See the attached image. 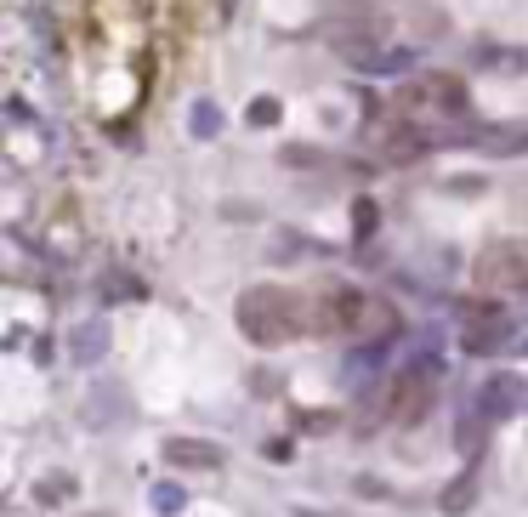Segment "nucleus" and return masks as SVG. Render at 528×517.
Here are the masks:
<instances>
[{"mask_svg": "<svg viewBox=\"0 0 528 517\" xmlns=\"http://www.w3.org/2000/svg\"><path fill=\"white\" fill-rule=\"evenodd\" d=\"M375 222H381V205H375V199H358V205H352V233H358V239H370Z\"/></svg>", "mask_w": 528, "mask_h": 517, "instance_id": "nucleus-12", "label": "nucleus"}, {"mask_svg": "<svg viewBox=\"0 0 528 517\" xmlns=\"http://www.w3.org/2000/svg\"><path fill=\"white\" fill-rule=\"evenodd\" d=\"M69 347H74V358H80V364H97V358H103V347H108V330H103V324H80Z\"/></svg>", "mask_w": 528, "mask_h": 517, "instance_id": "nucleus-9", "label": "nucleus"}, {"mask_svg": "<svg viewBox=\"0 0 528 517\" xmlns=\"http://www.w3.org/2000/svg\"><path fill=\"white\" fill-rule=\"evenodd\" d=\"M182 500H188V495H182L176 483H159V489H154V506H159V512H182Z\"/></svg>", "mask_w": 528, "mask_h": 517, "instance_id": "nucleus-14", "label": "nucleus"}, {"mask_svg": "<svg viewBox=\"0 0 528 517\" xmlns=\"http://www.w3.org/2000/svg\"><path fill=\"white\" fill-rule=\"evenodd\" d=\"M267 461H290V438H273V444H262Z\"/></svg>", "mask_w": 528, "mask_h": 517, "instance_id": "nucleus-16", "label": "nucleus"}, {"mask_svg": "<svg viewBox=\"0 0 528 517\" xmlns=\"http://www.w3.org/2000/svg\"><path fill=\"white\" fill-rule=\"evenodd\" d=\"M233 319H239L245 341H256V347H284V341H296L313 324V313H307V302L290 285H250L239 296V307H233Z\"/></svg>", "mask_w": 528, "mask_h": 517, "instance_id": "nucleus-1", "label": "nucleus"}, {"mask_svg": "<svg viewBox=\"0 0 528 517\" xmlns=\"http://www.w3.org/2000/svg\"><path fill=\"white\" fill-rule=\"evenodd\" d=\"M455 313H460V347L472 358H489L511 341V319L500 302H455Z\"/></svg>", "mask_w": 528, "mask_h": 517, "instance_id": "nucleus-4", "label": "nucleus"}, {"mask_svg": "<svg viewBox=\"0 0 528 517\" xmlns=\"http://www.w3.org/2000/svg\"><path fill=\"white\" fill-rule=\"evenodd\" d=\"M426 91H432V103L449 108V114H466V108H472L466 86H460V80H449V74H432V80H426Z\"/></svg>", "mask_w": 528, "mask_h": 517, "instance_id": "nucleus-8", "label": "nucleus"}, {"mask_svg": "<svg viewBox=\"0 0 528 517\" xmlns=\"http://www.w3.org/2000/svg\"><path fill=\"white\" fill-rule=\"evenodd\" d=\"M443 512H466V506H472V478H460V483H449V489H443V500H438Z\"/></svg>", "mask_w": 528, "mask_h": 517, "instance_id": "nucleus-13", "label": "nucleus"}, {"mask_svg": "<svg viewBox=\"0 0 528 517\" xmlns=\"http://www.w3.org/2000/svg\"><path fill=\"white\" fill-rule=\"evenodd\" d=\"M103 517H108V512H103Z\"/></svg>", "mask_w": 528, "mask_h": 517, "instance_id": "nucleus-17", "label": "nucleus"}, {"mask_svg": "<svg viewBox=\"0 0 528 517\" xmlns=\"http://www.w3.org/2000/svg\"><path fill=\"white\" fill-rule=\"evenodd\" d=\"M165 466H176V472H216L222 466V449L205 444V438H165Z\"/></svg>", "mask_w": 528, "mask_h": 517, "instance_id": "nucleus-6", "label": "nucleus"}, {"mask_svg": "<svg viewBox=\"0 0 528 517\" xmlns=\"http://www.w3.org/2000/svg\"><path fill=\"white\" fill-rule=\"evenodd\" d=\"M279 114H284V108H279V97H256V103L245 108V120L256 125V131H267V125H279Z\"/></svg>", "mask_w": 528, "mask_h": 517, "instance_id": "nucleus-11", "label": "nucleus"}, {"mask_svg": "<svg viewBox=\"0 0 528 517\" xmlns=\"http://www.w3.org/2000/svg\"><path fill=\"white\" fill-rule=\"evenodd\" d=\"M97 296H103L108 307H114V302H142V296H148V285H142L137 273H125V268H108L103 279H97Z\"/></svg>", "mask_w": 528, "mask_h": 517, "instance_id": "nucleus-7", "label": "nucleus"}, {"mask_svg": "<svg viewBox=\"0 0 528 517\" xmlns=\"http://www.w3.org/2000/svg\"><path fill=\"white\" fill-rule=\"evenodd\" d=\"M438 387H443L438 358H415V364H404L398 381H392V393H387V415L398 421V427H421L426 415H432V404H438Z\"/></svg>", "mask_w": 528, "mask_h": 517, "instance_id": "nucleus-2", "label": "nucleus"}, {"mask_svg": "<svg viewBox=\"0 0 528 517\" xmlns=\"http://www.w3.org/2000/svg\"><path fill=\"white\" fill-rule=\"evenodd\" d=\"M35 495H40V506H63V500L74 495V478H69V472H52V478H40Z\"/></svg>", "mask_w": 528, "mask_h": 517, "instance_id": "nucleus-10", "label": "nucleus"}, {"mask_svg": "<svg viewBox=\"0 0 528 517\" xmlns=\"http://www.w3.org/2000/svg\"><path fill=\"white\" fill-rule=\"evenodd\" d=\"M477 410L489 415V421H511V415L528 410V381L517 370H500L483 381V393H477Z\"/></svg>", "mask_w": 528, "mask_h": 517, "instance_id": "nucleus-5", "label": "nucleus"}, {"mask_svg": "<svg viewBox=\"0 0 528 517\" xmlns=\"http://www.w3.org/2000/svg\"><path fill=\"white\" fill-rule=\"evenodd\" d=\"M477 285L500 296H528V239H494L477 256Z\"/></svg>", "mask_w": 528, "mask_h": 517, "instance_id": "nucleus-3", "label": "nucleus"}, {"mask_svg": "<svg viewBox=\"0 0 528 517\" xmlns=\"http://www.w3.org/2000/svg\"><path fill=\"white\" fill-rule=\"evenodd\" d=\"M194 125H199V137H211V131H216V108L199 103V108H194Z\"/></svg>", "mask_w": 528, "mask_h": 517, "instance_id": "nucleus-15", "label": "nucleus"}]
</instances>
